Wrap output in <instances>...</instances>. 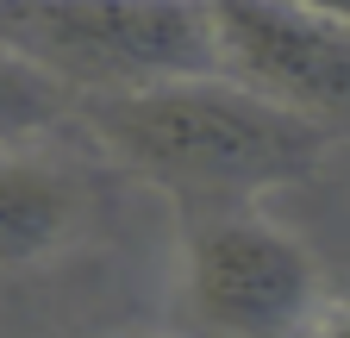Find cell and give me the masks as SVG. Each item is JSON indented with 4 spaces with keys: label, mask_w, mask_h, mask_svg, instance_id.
I'll use <instances>...</instances> for the list:
<instances>
[{
    "label": "cell",
    "mask_w": 350,
    "mask_h": 338,
    "mask_svg": "<svg viewBox=\"0 0 350 338\" xmlns=\"http://www.w3.org/2000/svg\"><path fill=\"white\" fill-rule=\"evenodd\" d=\"M88 132L131 176L163 188L182 213L256 207L288 182L319 169L332 132L306 125L226 75H182L138 94L81 101Z\"/></svg>",
    "instance_id": "obj_1"
},
{
    "label": "cell",
    "mask_w": 350,
    "mask_h": 338,
    "mask_svg": "<svg viewBox=\"0 0 350 338\" xmlns=\"http://www.w3.org/2000/svg\"><path fill=\"white\" fill-rule=\"evenodd\" d=\"M0 44L69 101L219 75L206 0H0Z\"/></svg>",
    "instance_id": "obj_2"
},
{
    "label": "cell",
    "mask_w": 350,
    "mask_h": 338,
    "mask_svg": "<svg viewBox=\"0 0 350 338\" xmlns=\"http://www.w3.org/2000/svg\"><path fill=\"white\" fill-rule=\"evenodd\" d=\"M325 270L288 226L256 207L188 213L175 270V338H313Z\"/></svg>",
    "instance_id": "obj_3"
},
{
    "label": "cell",
    "mask_w": 350,
    "mask_h": 338,
    "mask_svg": "<svg viewBox=\"0 0 350 338\" xmlns=\"http://www.w3.org/2000/svg\"><path fill=\"white\" fill-rule=\"evenodd\" d=\"M213 63L306 125H350V25L319 19L294 0H206Z\"/></svg>",
    "instance_id": "obj_4"
},
{
    "label": "cell",
    "mask_w": 350,
    "mask_h": 338,
    "mask_svg": "<svg viewBox=\"0 0 350 338\" xmlns=\"http://www.w3.org/2000/svg\"><path fill=\"white\" fill-rule=\"evenodd\" d=\"M88 220V182L69 163L0 151V270L44 263L81 232Z\"/></svg>",
    "instance_id": "obj_5"
},
{
    "label": "cell",
    "mask_w": 350,
    "mask_h": 338,
    "mask_svg": "<svg viewBox=\"0 0 350 338\" xmlns=\"http://www.w3.org/2000/svg\"><path fill=\"white\" fill-rule=\"evenodd\" d=\"M69 113H75V101L51 75H38L25 57H13L0 44V151H25L31 138L57 132Z\"/></svg>",
    "instance_id": "obj_6"
},
{
    "label": "cell",
    "mask_w": 350,
    "mask_h": 338,
    "mask_svg": "<svg viewBox=\"0 0 350 338\" xmlns=\"http://www.w3.org/2000/svg\"><path fill=\"white\" fill-rule=\"evenodd\" d=\"M294 7L319 13V19H338V25H350V0H294Z\"/></svg>",
    "instance_id": "obj_7"
},
{
    "label": "cell",
    "mask_w": 350,
    "mask_h": 338,
    "mask_svg": "<svg viewBox=\"0 0 350 338\" xmlns=\"http://www.w3.org/2000/svg\"><path fill=\"white\" fill-rule=\"evenodd\" d=\"M313 338H350V307H325V320H319Z\"/></svg>",
    "instance_id": "obj_8"
}]
</instances>
